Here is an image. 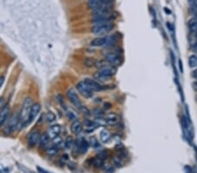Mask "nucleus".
I'll return each instance as SVG.
<instances>
[{"label": "nucleus", "instance_id": "obj_28", "mask_svg": "<svg viewBox=\"0 0 197 173\" xmlns=\"http://www.w3.org/2000/svg\"><path fill=\"white\" fill-rule=\"evenodd\" d=\"M54 145H55V146H60L61 144H62V143H63L62 142V139L60 137V136H57V137H55V138H54Z\"/></svg>", "mask_w": 197, "mask_h": 173}, {"label": "nucleus", "instance_id": "obj_11", "mask_svg": "<svg viewBox=\"0 0 197 173\" xmlns=\"http://www.w3.org/2000/svg\"><path fill=\"white\" fill-rule=\"evenodd\" d=\"M83 81H84L85 83L87 84L94 92H95V91H102V90H104L106 88L104 86H103L102 84H100L98 81H96L93 80V79L86 78L84 79Z\"/></svg>", "mask_w": 197, "mask_h": 173}, {"label": "nucleus", "instance_id": "obj_32", "mask_svg": "<svg viewBox=\"0 0 197 173\" xmlns=\"http://www.w3.org/2000/svg\"><path fill=\"white\" fill-rule=\"evenodd\" d=\"M5 80H6V77H5V76H0V89H1V88L3 87V85H4Z\"/></svg>", "mask_w": 197, "mask_h": 173}, {"label": "nucleus", "instance_id": "obj_14", "mask_svg": "<svg viewBox=\"0 0 197 173\" xmlns=\"http://www.w3.org/2000/svg\"><path fill=\"white\" fill-rule=\"evenodd\" d=\"M76 147H77V151H78L81 154H84V153L87 152L88 149H89V143L85 139H83V138L79 139L78 141H77Z\"/></svg>", "mask_w": 197, "mask_h": 173}, {"label": "nucleus", "instance_id": "obj_4", "mask_svg": "<svg viewBox=\"0 0 197 173\" xmlns=\"http://www.w3.org/2000/svg\"><path fill=\"white\" fill-rule=\"evenodd\" d=\"M6 122H7V124H6L4 132H5V134L10 135L12 132H14V130L18 128V126H19V115L16 114V115L12 116L10 118H8V120Z\"/></svg>", "mask_w": 197, "mask_h": 173}, {"label": "nucleus", "instance_id": "obj_18", "mask_svg": "<svg viewBox=\"0 0 197 173\" xmlns=\"http://www.w3.org/2000/svg\"><path fill=\"white\" fill-rule=\"evenodd\" d=\"M111 139V135L108 131L107 129H103L100 132V140L102 143L107 144Z\"/></svg>", "mask_w": 197, "mask_h": 173}, {"label": "nucleus", "instance_id": "obj_12", "mask_svg": "<svg viewBox=\"0 0 197 173\" xmlns=\"http://www.w3.org/2000/svg\"><path fill=\"white\" fill-rule=\"evenodd\" d=\"M61 131H62V127L59 124H54V125H52L50 128H48L47 135L50 139H54L57 136H59Z\"/></svg>", "mask_w": 197, "mask_h": 173}, {"label": "nucleus", "instance_id": "obj_19", "mask_svg": "<svg viewBox=\"0 0 197 173\" xmlns=\"http://www.w3.org/2000/svg\"><path fill=\"white\" fill-rule=\"evenodd\" d=\"M187 26L189 28L191 33H197V16L191 18L188 22H187Z\"/></svg>", "mask_w": 197, "mask_h": 173}, {"label": "nucleus", "instance_id": "obj_24", "mask_svg": "<svg viewBox=\"0 0 197 173\" xmlns=\"http://www.w3.org/2000/svg\"><path fill=\"white\" fill-rule=\"evenodd\" d=\"M96 62L97 61L93 58H87V59H85L84 65L85 67H93L96 65Z\"/></svg>", "mask_w": 197, "mask_h": 173}, {"label": "nucleus", "instance_id": "obj_40", "mask_svg": "<svg viewBox=\"0 0 197 173\" xmlns=\"http://www.w3.org/2000/svg\"><path fill=\"white\" fill-rule=\"evenodd\" d=\"M196 100H197V95H196Z\"/></svg>", "mask_w": 197, "mask_h": 173}, {"label": "nucleus", "instance_id": "obj_3", "mask_svg": "<svg viewBox=\"0 0 197 173\" xmlns=\"http://www.w3.org/2000/svg\"><path fill=\"white\" fill-rule=\"evenodd\" d=\"M116 39L114 36H103V37H97L95 38L91 41L90 45L96 47H101V46H107V45H112L115 44Z\"/></svg>", "mask_w": 197, "mask_h": 173}, {"label": "nucleus", "instance_id": "obj_8", "mask_svg": "<svg viewBox=\"0 0 197 173\" xmlns=\"http://www.w3.org/2000/svg\"><path fill=\"white\" fill-rule=\"evenodd\" d=\"M39 137H40V133L39 130L34 129L31 132H29L28 136H27V143L30 147H35L39 144Z\"/></svg>", "mask_w": 197, "mask_h": 173}, {"label": "nucleus", "instance_id": "obj_17", "mask_svg": "<svg viewBox=\"0 0 197 173\" xmlns=\"http://www.w3.org/2000/svg\"><path fill=\"white\" fill-rule=\"evenodd\" d=\"M83 130L82 124L79 120H74L71 124V131L74 135H79Z\"/></svg>", "mask_w": 197, "mask_h": 173}, {"label": "nucleus", "instance_id": "obj_34", "mask_svg": "<svg viewBox=\"0 0 197 173\" xmlns=\"http://www.w3.org/2000/svg\"><path fill=\"white\" fill-rule=\"evenodd\" d=\"M192 77L194 79H195V80H197V68L195 70L193 71V73H192Z\"/></svg>", "mask_w": 197, "mask_h": 173}, {"label": "nucleus", "instance_id": "obj_10", "mask_svg": "<svg viewBox=\"0 0 197 173\" xmlns=\"http://www.w3.org/2000/svg\"><path fill=\"white\" fill-rule=\"evenodd\" d=\"M11 115V108L9 105H5L0 109V128L6 123Z\"/></svg>", "mask_w": 197, "mask_h": 173}, {"label": "nucleus", "instance_id": "obj_23", "mask_svg": "<svg viewBox=\"0 0 197 173\" xmlns=\"http://www.w3.org/2000/svg\"><path fill=\"white\" fill-rule=\"evenodd\" d=\"M188 64L192 68L197 67V54H192L188 58Z\"/></svg>", "mask_w": 197, "mask_h": 173}, {"label": "nucleus", "instance_id": "obj_25", "mask_svg": "<svg viewBox=\"0 0 197 173\" xmlns=\"http://www.w3.org/2000/svg\"><path fill=\"white\" fill-rule=\"evenodd\" d=\"M74 144V142L73 138L71 136H68L66 140L64 141V145H65V148L68 149V150H70L73 145Z\"/></svg>", "mask_w": 197, "mask_h": 173}, {"label": "nucleus", "instance_id": "obj_37", "mask_svg": "<svg viewBox=\"0 0 197 173\" xmlns=\"http://www.w3.org/2000/svg\"><path fill=\"white\" fill-rule=\"evenodd\" d=\"M4 106H5V105H4V99L1 97V98H0V109Z\"/></svg>", "mask_w": 197, "mask_h": 173}, {"label": "nucleus", "instance_id": "obj_26", "mask_svg": "<svg viewBox=\"0 0 197 173\" xmlns=\"http://www.w3.org/2000/svg\"><path fill=\"white\" fill-rule=\"evenodd\" d=\"M55 119H56L55 115H54V113H52V112H48V113L46 115V122H47L48 123H53V122H54V121H55Z\"/></svg>", "mask_w": 197, "mask_h": 173}, {"label": "nucleus", "instance_id": "obj_35", "mask_svg": "<svg viewBox=\"0 0 197 173\" xmlns=\"http://www.w3.org/2000/svg\"><path fill=\"white\" fill-rule=\"evenodd\" d=\"M193 50H194V52H195L197 54V41H195V42L193 44Z\"/></svg>", "mask_w": 197, "mask_h": 173}, {"label": "nucleus", "instance_id": "obj_22", "mask_svg": "<svg viewBox=\"0 0 197 173\" xmlns=\"http://www.w3.org/2000/svg\"><path fill=\"white\" fill-rule=\"evenodd\" d=\"M91 163H92V165L93 166H95L96 168H100L102 167L103 165V159L100 158V157H95V158H92V160H91Z\"/></svg>", "mask_w": 197, "mask_h": 173}, {"label": "nucleus", "instance_id": "obj_20", "mask_svg": "<svg viewBox=\"0 0 197 173\" xmlns=\"http://www.w3.org/2000/svg\"><path fill=\"white\" fill-rule=\"evenodd\" d=\"M102 5L101 0H88V6L90 8V10L92 11H95L97 8H99Z\"/></svg>", "mask_w": 197, "mask_h": 173}, {"label": "nucleus", "instance_id": "obj_39", "mask_svg": "<svg viewBox=\"0 0 197 173\" xmlns=\"http://www.w3.org/2000/svg\"><path fill=\"white\" fill-rule=\"evenodd\" d=\"M195 36H196V37H197V33H195Z\"/></svg>", "mask_w": 197, "mask_h": 173}, {"label": "nucleus", "instance_id": "obj_13", "mask_svg": "<svg viewBox=\"0 0 197 173\" xmlns=\"http://www.w3.org/2000/svg\"><path fill=\"white\" fill-rule=\"evenodd\" d=\"M40 109H41V106L40 104L36 102V103H34L33 106H32V108H31V111H30V116H29V123L31 122H33L35 118L38 116L39 113L40 112Z\"/></svg>", "mask_w": 197, "mask_h": 173}, {"label": "nucleus", "instance_id": "obj_9", "mask_svg": "<svg viewBox=\"0 0 197 173\" xmlns=\"http://www.w3.org/2000/svg\"><path fill=\"white\" fill-rule=\"evenodd\" d=\"M106 61L109 62L112 66H119L122 62V58L118 53H110L105 56Z\"/></svg>", "mask_w": 197, "mask_h": 173}, {"label": "nucleus", "instance_id": "obj_16", "mask_svg": "<svg viewBox=\"0 0 197 173\" xmlns=\"http://www.w3.org/2000/svg\"><path fill=\"white\" fill-rule=\"evenodd\" d=\"M49 141H50V138L48 136L47 134H43L40 135V137H39V146L40 149L42 150H46V148L49 145Z\"/></svg>", "mask_w": 197, "mask_h": 173}, {"label": "nucleus", "instance_id": "obj_38", "mask_svg": "<svg viewBox=\"0 0 197 173\" xmlns=\"http://www.w3.org/2000/svg\"><path fill=\"white\" fill-rule=\"evenodd\" d=\"M105 107H107L106 109H109V108H111V104H110V103H105V104H104V108H105Z\"/></svg>", "mask_w": 197, "mask_h": 173}, {"label": "nucleus", "instance_id": "obj_31", "mask_svg": "<svg viewBox=\"0 0 197 173\" xmlns=\"http://www.w3.org/2000/svg\"><path fill=\"white\" fill-rule=\"evenodd\" d=\"M115 0H101L102 4L103 5H110V6H112V3Z\"/></svg>", "mask_w": 197, "mask_h": 173}, {"label": "nucleus", "instance_id": "obj_30", "mask_svg": "<svg viewBox=\"0 0 197 173\" xmlns=\"http://www.w3.org/2000/svg\"><path fill=\"white\" fill-rule=\"evenodd\" d=\"M189 4L191 6L192 9L197 12V0H189Z\"/></svg>", "mask_w": 197, "mask_h": 173}, {"label": "nucleus", "instance_id": "obj_36", "mask_svg": "<svg viewBox=\"0 0 197 173\" xmlns=\"http://www.w3.org/2000/svg\"><path fill=\"white\" fill-rule=\"evenodd\" d=\"M193 88H194V89L197 91V80H195L194 82H193Z\"/></svg>", "mask_w": 197, "mask_h": 173}, {"label": "nucleus", "instance_id": "obj_7", "mask_svg": "<svg viewBox=\"0 0 197 173\" xmlns=\"http://www.w3.org/2000/svg\"><path fill=\"white\" fill-rule=\"evenodd\" d=\"M67 95H68V100H70V102H71L75 108H77L78 109L81 110V108L83 106H82V100H80L77 93H76L73 88H69V89L68 90V94H67Z\"/></svg>", "mask_w": 197, "mask_h": 173}, {"label": "nucleus", "instance_id": "obj_2", "mask_svg": "<svg viewBox=\"0 0 197 173\" xmlns=\"http://www.w3.org/2000/svg\"><path fill=\"white\" fill-rule=\"evenodd\" d=\"M113 28H114V24L112 21L102 23V24L94 25L93 27L91 28V32H92V33L96 34V35H104V34H107L110 32H111Z\"/></svg>", "mask_w": 197, "mask_h": 173}, {"label": "nucleus", "instance_id": "obj_1", "mask_svg": "<svg viewBox=\"0 0 197 173\" xmlns=\"http://www.w3.org/2000/svg\"><path fill=\"white\" fill-rule=\"evenodd\" d=\"M33 104H34L33 99L30 97H26L24 100L22 108H21L20 114H19V125H21V127L26 126L27 124H29L30 111H31Z\"/></svg>", "mask_w": 197, "mask_h": 173}, {"label": "nucleus", "instance_id": "obj_5", "mask_svg": "<svg viewBox=\"0 0 197 173\" xmlns=\"http://www.w3.org/2000/svg\"><path fill=\"white\" fill-rule=\"evenodd\" d=\"M76 89L78 90L79 93L82 96H84L85 98H91L94 95V91L91 89L83 81L76 84Z\"/></svg>", "mask_w": 197, "mask_h": 173}, {"label": "nucleus", "instance_id": "obj_15", "mask_svg": "<svg viewBox=\"0 0 197 173\" xmlns=\"http://www.w3.org/2000/svg\"><path fill=\"white\" fill-rule=\"evenodd\" d=\"M118 122H119V117L117 114L115 113H111V114H108L105 117V123L111 125V126H114L116 124H118Z\"/></svg>", "mask_w": 197, "mask_h": 173}, {"label": "nucleus", "instance_id": "obj_6", "mask_svg": "<svg viewBox=\"0 0 197 173\" xmlns=\"http://www.w3.org/2000/svg\"><path fill=\"white\" fill-rule=\"evenodd\" d=\"M115 72H116V70L113 67H103L95 73V77L96 79H99V80L109 79L112 77Z\"/></svg>", "mask_w": 197, "mask_h": 173}, {"label": "nucleus", "instance_id": "obj_27", "mask_svg": "<svg viewBox=\"0 0 197 173\" xmlns=\"http://www.w3.org/2000/svg\"><path fill=\"white\" fill-rule=\"evenodd\" d=\"M67 116H68V117L69 118L71 121L76 120V115H75L72 110H68V112H67Z\"/></svg>", "mask_w": 197, "mask_h": 173}, {"label": "nucleus", "instance_id": "obj_29", "mask_svg": "<svg viewBox=\"0 0 197 173\" xmlns=\"http://www.w3.org/2000/svg\"><path fill=\"white\" fill-rule=\"evenodd\" d=\"M92 114H93L94 116H96L100 117V116H102L103 115V112L102 111L101 109H99V108H96V109H94V110L92 111Z\"/></svg>", "mask_w": 197, "mask_h": 173}, {"label": "nucleus", "instance_id": "obj_21", "mask_svg": "<svg viewBox=\"0 0 197 173\" xmlns=\"http://www.w3.org/2000/svg\"><path fill=\"white\" fill-rule=\"evenodd\" d=\"M58 147L55 145L51 146V147H47L46 148V154L49 156H56L58 153Z\"/></svg>", "mask_w": 197, "mask_h": 173}, {"label": "nucleus", "instance_id": "obj_33", "mask_svg": "<svg viewBox=\"0 0 197 173\" xmlns=\"http://www.w3.org/2000/svg\"><path fill=\"white\" fill-rule=\"evenodd\" d=\"M37 170H38V171H39V173H49L48 171H46V170H44V169H42V168L40 167H37Z\"/></svg>", "mask_w": 197, "mask_h": 173}]
</instances>
